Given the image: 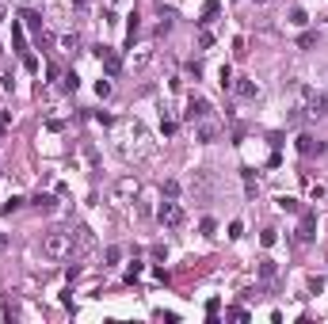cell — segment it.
<instances>
[{
    "label": "cell",
    "mask_w": 328,
    "mask_h": 324,
    "mask_svg": "<svg viewBox=\"0 0 328 324\" xmlns=\"http://www.w3.org/2000/svg\"><path fill=\"white\" fill-rule=\"evenodd\" d=\"M199 229H202V237H214L217 222H214V218H202V225H199Z\"/></svg>",
    "instance_id": "f546056e"
},
{
    "label": "cell",
    "mask_w": 328,
    "mask_h": 324,
    "mask_svg": "<svg viewBox=\"0 0 328 324\" xmlns=\"http://www.w3.org/2000/svg\"><path fill=\"white\" fill-rule=\"evenodd\" d=\"M313 237H317V218H313L309 210H302V225H298V240H302V244H309Z\"/></svg>",
    "instance_id": "ba28073f"
},
{
    "label": "cell",
    "mask_w": 328,
    "mask_h": 324,
    "mask_svg": "<svg viewBox=\"0 0 328 324\" xmlns=\"http://www.w3.org/2000/svg\"><path fill=\"white\" fill-rule=\"evenodd\" d=\"M19 206H23V198H19V195H12V198H8V202L0 206V213H8V218H12V213H16V210H19Z\"/></svg>",
    "instance_id": "484cf974"
},
{
    "label": "cell",
    "mask_w": 328,
    "mask_h": 324,
    "mask_svg": "<svg viewBox=\"0 0 328 324\" xmlns=\"http://www.w3.org/2000/svg\"><path fill=\"white\" fill-rule=\"evenodd\" d=\"M95 122H103V126H115V119L107 111H95Z\"/></svg>",
    "instance_id": "74e56055"
},
{
    "label": "cell",
    "mask_w": 328,
    "mask_h": 324,
    "mask_svg": "<svg viewBox=\"0 0 328 324\" xmlns=\"http://www.w3.org/2000/svg\"><path fill=\"white\" fill-rule=\"evenodd\" d=\"M217 12H222V0H206V4H202V19H199V23H202V27H206V23H210V19H214V16H217Z\"/></svg>",
    "instance_id": "2e32d148"
},
{
    "label": "cell",
    "mask_w": 328,
    "mask_h": 324,
    "mask_svg": "<svg viewBox=\"0 0 328 324\" xmlns=\"http://www.w3.org/2000/svg\"><path fill=\"white\" fill-rule=\"evenodd\" d=\"M241 179H244V195H248V198H256V191H259L256 172H252V168H241Z\"/></svg>",
    "instance_id": "9a60e30c"
},
{
    "label": "cell",
    "mask_w": 328,
    "mask_h": 324,
    "mask_svg": "<svg viewBox=\"0 0 328 324\" xmlns=\"http://www.w3.org/2000/svg\"><path fill=\"white\" fill-rule=\"evenodd\" d=\"M95 58L103 61V73H107V77H119V73H122V58L111 50V46H95Z\"/></svg>",
    "instance_id": "8992f818"
},
{
    "label": "cell",
    "mask_w": 328,
    "mask_h": 324,
    "mask_svg": "<svg viewBox=\"0 0 328 324\" xmlns=\"http://www.w3.org/2000/svg\"><path fill=\"white\" fill-rule=\"evenodd\" d=\"M141 271H145V267H141L138 259H134V267H130V271H126V282H138V279H141Z\"/></svg>",
    "instance_id": "4dcf8cb0"
},
{
    "label": "cell",
    "mask_w": 328,
    "mask_h": 324,
    "mask_svg": "<svg viewBox=\"0 0 328 324\" xmlns=\"http://www.w3.org/2000/svg\"><path fill=\"white\" fill-rule=\"evenodd\" d=\"M290 23L294 27H305V23H309V16H305L302 8H290Z\"/></svg>",
    "instance_id": "83f0119b"
},
{
    "label": "cell",
    "mask_w": 328,
    "mask_h": 324,
    "mask_svg": "<svg viewBox=\"0 0 328 324\" xmlns=\"http://www.w3.org/2000/svg\"><path fill=\"white\" fill-rule=\"evenodd\" d=\"M42 252L50 259H73V229H50V233H42Z\"/></svg>",
    "instance_id": "7a4b0ae2"
},
{
    "label": "cell",
    "mask_w": 328,
    "mask_h": 324,
    "mask_svg": "<svg viewBox=\"0 0 328 324\" xmlns=\"http://www.w3.org/2000/svg\"><path fill=\"white\" fill-rule=\"evenodd\" d=\"M115 126H119V153H122V156H145V153H149L141 122L122 119V122H115Z\"/></svg>",
    "instance_id": "6da1fadb"
},
{
    "label": "cell",
    "mask_w": 328,
    "mask_h": 324,
    "mask_svg": "<svg viewBox=\"0 0 328 324\" xmlns=\"http://www.w3.org/2000/svg\"><path fill=\"white\" fill-rule=\"evenodd\" d=\"M317 42H320V34H317V31H302V38H298V46H302V50H313Z\"/></svg>",
    "instance_id": "d6986e66"
},
{
    "label": "cell",
    "mask_w": 328,
    "mask_h": 324,
    "mask_svg": "<svg viewBox=\"0 0 328 324\" xmlns=\"http://www.w3.org/2000/svg\"><path fill=\"white\" fill-rule=\"evenodd\" d=\"M19 19H23V23L31 27V31H35V34H42V16H38L35 8H23V12H19Z\"/></svg>",
    "instance_id": "5bb4252c"
},
{
    "label": "cell",
    "mask_w": 328,
    "mask_h": 324,
    "mask_svg": "<svg viewBox=\"0 0 328 324\" xmlns=\"http://www.w3.org/2000/svg\"><path fill=\"white\" fill-rule=\"evenodd\" d=\"M92 244H95L92 229H84V225H77V229H73V256H80V252H88Z\"/></svg>",
    "instance_id": "52a82bcc"
},
{
    "label": "cell",
    "mask_w": 328,
    "mask_h": 324,
    "mask_svg": "<svg viewBox=\"0 0 328 324\" xmlns=\"http://www.w3.org/2000/svg\"><path fill=\"white\" fill-rule=\"evenodd\" d=\"M199 46H202V50H210V46H214V34L202 31V34H199Z\"/></svg>",
    "instance_id": "836d02e7"
},
{
    "label": "cell",
    "mask_w": 328,
    "mask_h": 324,
    "mask_svg": "<svg viewBox=\"0 0 328 324\" xmlns=\"http://www.w3.org/2000/svg\"><path fill=\"white\" fill-rule=\"evenodd\" d=\"M275 240H279V233H275V229H263V233H259V244H263V248H271Z\"/></svg>",
    "instance_id": "f1b7e54d"
},
{
    "label": "cell",
    "mask_w": 328,
    "mask_h": 324,
    "mask_svg": "<svg viewBox=\"0 0 328 324\" xmlns=\"http://www.w3.org/2000/svg\"><path fill=\"white\" fill-rule=\"evenodd\" d=\"M298 153H302V156H313V153H328V141H313L309 134H302V137H298Z\"/></svg>",
    "instance_id": "9c48e42d"
},
{
    "label": "cell",
    "mask_w": 328,
    "mask_h": 324,
    "mask_svg": "<svg viewBox=\"0 0 328 324\" xmlns=\"http://www.w3.org/2000/svg\"><path fill=\"white\" fill-rule=\"evenodd\" d=\"M217 84H222V88H233V69H229V65L217 69Z\"/></svg>",
    "instance_id": "603a6c76"
},
{
    "label": "cell",
    "mask_w": 328,
    "mask_h": 324,
    "mask_svg": "<svg viewBox=\"0 0 328 324\" xmlns=\"http://www.w3.org/2000/svg\"><path fill=\"white\" fill-rule=\"evenodd\" d=\"M275 206H279L283 213H302V202H298V198H290V195H283Z\"/></svg>",
    "instance_id": "e0dca14e"
},
{
    "label": "cell",
    "mask_w": 328,
    "mask_h": 324,
    "mask_svg": "<svg viewBox=\"0 0 328 324\" xmlns=\"http://www.w3.org/2000/svg\"><path fill=\"white\" fill-rule=\"evenodd\" d=\"M119 259H122V248H119V244H111V248L103 252V267H115Z\"/></svg>",
    "instance_id": "ffe728a7"
},
{
    "label": "cell",
    "mask_w": 328,
    "mask_h": 324,
    "mask_svg": "<svg viewBox=\"0 0 328 324\" xmlns=\"http://www.w3.org/2000/svg\"><path fill=\"white\" fill-rule=\"evenodd\" d=\"M298 95H302V119H324L328 115V92H317L309 84H298Z\"/></svg>",
    "instance_id": "3957f363"
},
{
    "label": "cell",
    "mask_w": 328,
    "mask_h": 324,
    "mask_svg": "<svg viewBox=\"0 0 328 324\" xmlns=\"http://www.w3.org/2000/svg\"><path fill=\"white\" fill-rule=\"evenodd\" d=\"M156 218H160V225H168V229H176V225H183V210L176 198H164L160 210H156Z\"/></svg>",
    "instance_id": "277c9868"
},
{
    "label": "cell",
    "mask_w": 328,
    "mask_h": 324,
    "mask_svg": "<svg viewBox=\"0 0 328 324\" xmlns=\"http://www.w3.org/2000/svg\"><path fill=\"white\" fill-rule=\"evenodd\" d=\"M80 88V77L77 73H65V77H61V92H77Z\"/></svg>",
    "instance_id": "44dd1931"
},
{
    "label": "cell",
    "mask_w": 328,
    "mask_h": 324,
    "mask_svg": "<svg viewBox=\"0 0 328 324\" xmlns=\"http://www.w3.org/2000/svg\"><path fill=\"white\" fill-rule=\"evenodd\" d=\"M279 275V267H275V259H259V279L263 282H271Z\"/></svg>",
    "instance_id": "ac0fdd59"
},
{
    "label": "cell",
    "mask_w": 328,
    "mask_h": 324,
    "mask_svg": "<svg viewBox=\"0 0 328 324\" xmlns=\"http://www.w3.org/2000/svg\"><path fill=\"white\" fill-rule=\"evenodd\" d=\"M61 46H65L69 53H77L80 50V38H77V34H61Z\"/></svg>",
    "instance_id": "4316f807"
},
{
    "label": "cell",
    "mask_w": 328,
    "mask_h": 324,
    "mask_svg": "<svg viewBox=\"0 0 328 324\" xmlns=\"http://www.w3.org/2000/svg\"><path fill=\"white\" fill-rule=\"evenodd\" d=\"M256 4H267V0H256Z\"/></svg>",
    "instance_id": "b9f144b4"
},
{
    "label": "cell",
    "mask_w": 328,
    "mask_h": 324,
    "mask_svg": "<svg viewBox=\"0 0 328 324\" xmlns=\"http://www.w3.org/2000/svg\"><path fill=\"white\" fill-rule=\"evenodd\" d=\"M217 309H222V301L210 298V301H206V316H210V320H217Z\"/></svg>",
    "instance_id": "1f68e13d"
},
{
    "label": "cell",
    "mask_w": 328,
    "mask_h": 324,
    "mask_svg": "<svg viewBox=\"0 0 328 324\" xmlns=\"http://www.w3.org/2000/svg\"><path fill=\"white\" fill-rule=\"evenodd\" d=\"M0 23H4V8H0Z\"/></svg>",
    "instance_id": "60d3db41"
},
{
    "label": "cell",
    "mask_w": 328,
    "mask_h": 324,
    "mask_svg": "<svg viewBox=\"0 0 328 324\" xmlns=\"http://www.w3.org/2000/svg\"><path fill=\"white\" fill-rule=\"evenodd\" d=\"M309 290L320 294V290H324V279H317V275H313V279H309Z\"/></svg>",
    "instance_id": "8d00e7d4"
},
{
    "label": "cell",
    "mask_w": 328,
    "mask_h": 324,
    "mask_svg": "<svg viewBox=\"0 0 328 324\" xmlns=\"http://www.w3.org/2000/svg\"><path fill=\"white\" fill-rule=\"evenodd\" d=\"M130 195H138V179H130V176H122L119 183H115V202H126Z\"/></svg>",
    "instance_id": "30bf717a"
},
{
    "label": "cell",
    "mask_w": 328,
    "mask_h": 324,
    "mask_svg": "<svg viewBox=\"0 0 328 324\" xmlns=\"http://www.w3.org/2000/svg\"><path fill=\"white\" fill-rule=\"evenodd\" d=\"M12 46H16V53H27L23 50V27L19 23H12Z\"/></svg>",
    "instance_id": "7402d4cb"
},
{
    "label": "cell",
    "mask_w": 328,
    "mask_h": 324,
    "mask_svg": "<svg viewBox=\"0 0 328 324\" xmlns=\"http://www.w3.org/2000/svg\"><path fill=\"white\" fill-rule=\"evenodd\" d=\"M160 134H164V137H172V134H176V122H172V119H164V122H160Z\"/></svg>",
    "instance_id": "d590c367"
},
{
    "label": "cell",
    "mask_w": 328,
    "mask_h": 324,
    "mask_svg": "<svg viewBox=\"0 0 328 324\" xmlns=\"http://www.w3.org/2000/svg\"><path fill=\"white\" fill-rule=\"evenodd\" d=\"M23 65L31 69V73H38V58H35V53H23Z\"/></svg>",
    "instance_id": "e575fe53"
},
{
    "label": "cell",
    "mask_w": 328,
    "mask_h": 324,
    "mask_svg": "<svg viewBox=\"0 0 328 324\" xmlns=\"http://www.w3.org/2000/svg\"><path fill=\"white\" fill-rule=\"evenodd\" d=\"M183 115H187V122H202V119H210V115H214V107H210V99H202V95H191Z\"/></svg>",
    "instance_id": "5b68a950"
},
{
    "label": "cell",
    "mask_w": 328,
    "mask_h": 324,
    "mask_svg": "<svg viewBox=\"0 0 328 324\" xmlns=\"http://www.w3.org/2000/svg\"><path fill=\"white\" fill-rule=\"evenodd\" d=\"M31 206H35L38 213H53V210H58V198H53V195H42V191H38V195L31 198Z\"/></svg>",
    "instance_id": "7c38bea8"
},
{
    "label": "cell",
    "mask_w": 328,
    "mask_h": 324,
    "mask_svg": "<svg viewBox=\"0 0 328 324\" xmlns=\"http://www.w3.org/2000/svg\"><path fill=\"white\" fill-rule=\"evenodd\" d=\"M160 195H164V198H180V183H176V179H164Z\"/></svg>",
    "instance_id": "cb8c5ba5"
},
{
    "label": "cell",
    "mask_w": 328,
    "mask_h": 324,
    "mask_svg": "<svg viewBox=\"0 0 328 324\" xmlns=\"http://www.w3.org/2000/svg\"><path fill=\"white\" fill-rule=\"evenodd\" d=\"M95 92L107 99V95H111V80H95Z\"/></svg>",
    "instance_id": "d6a6232c"
},
{
    "label": "cell",
    "mask_w": 328,
    "mask_h": 324,
    "mask_svg": "<svg viewBox=\"0 0 328 324\" xmlns=\"http://www.w3.org/2000/svg\"><path fill=\"white\" fill-rule=\"evenodd\" d=\"M73 4H77V8H84V4H88V0H73Z\"/></svg>",
    "instance_id": "ab89813d"
},
{
    "label": "cell",
    "mask_w": 328,
    "mask_h": 324,
    "mask_svg": "<svg viewBox=\"0 0 328 324\" xmlns=\"http://www.w3.org/2000/svg\"><path fill=\"white\" fill-rule=\"evenodd\" d=\"M225 316H229V320H248V309H244V305H229Z\"/></svg>",
    "instance_id": "d4e9b609"
},
{
    "label": "cell",
    "mask_w": 328,
    "mask_h": 324,
    "mask_svg": "<svg viewBox=\"0 0 328 324\" xmlns=\"http://www.w3.org/2000/svg\"><path fill=\"white\" fill-rule=\"evenodd\" d=\"M233 92L241 95V99H256V95H259V88H256V80H248V77H244V80H233Z\"/></svg>",
    "instance_id": "8fae6325"
},
{
    "label": "cell",
    "mask_w": 328,
    "mask_h": 324,
    "mask_svg": "<svg viewBox=\"0 0 328 324\" xmlns=\"http://www.w3.org/2000/svg\"><path fill=\"white\" fill-rule=\"evenodd\" d=\"M195 137H199V141H214V137H217V122L202 119L199 126H195Z\"/></svg>",
    "instance_id": "4fadbf2b"
},
{
    "label": "cell",
    "mask_w": 328,
    "mask_h": 324,
    "mask_svg": "<svg viewBox=\"0 0 328 324\" xmlns=\"http://www.w3.org/2000/svg\"><path fill=\"white\" fill-rule=\"evenodd\" d=\"M241 233H244V225H241V222H229V237L237 240V237H241Z\"/></svg>",
    "instance_id": "f35d334b"
}]
</instances>
